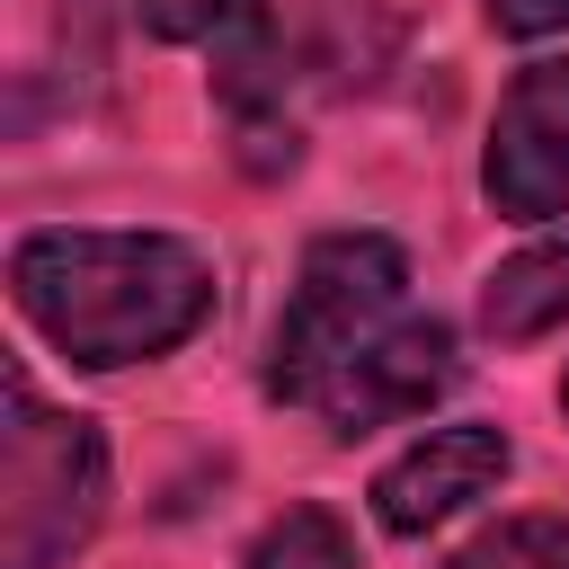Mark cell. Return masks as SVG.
Listing matches in <instances>:
<instances>
[{
	"mask_svg": "<svg viewBox=\"0 0 569 569\" xmlns=\"http://www.w3.org/2000/svg\"><path fill=\"white\" fill-rule=\"evenodd\" d=\"M9 302L53 356L116 373L204 329L213 267L178 231H27L9 249Z\"/></svg>",
	"mask_w": 569,
	"mask_h": 569,
	"instance_id": "cell-1",
	"label": "cell"
},
{
	"mask_svg": "<svg viewBox=\"0 0 569 569\" xmlns=\"http://www.w3.org/2000/svg\"><path fill=\"white\" fill-rule=\"evenodd\" d=\"M107 516V445L80 409H44L36 382H9L0 427V569H62Z\"/></svg>",
	"mask_w": 569,
	"mask_h": 569,
	"instance_id": "cell-2",
	"label": "cell"
},
{
	"mask_svg": "<svg viewBox=\"0 0 569 569\" xmlns=\"http://www.w3.org/2000/svg\"><path fill=\"white\" fill-rule=\"evenodd\" d=\"M409 302V258L382 231H329L302 249V276L284 293V320L267 338V391L276 400H320V382L373 338L391 329Z\"/></svg>",
	"mask_w": 569,
	"mask_h": 569,
	"instance_id": "cell-3",
	"label": "cell"
},
{
	"mask_svg": "<svg viewBox=\"0 0 569 569\" xmlns=\"http://www.w3.org/2000/svg\"><path fill=\"white\" fill-rule=\"evenodd\" d=\"M480 187L507 222H560L569 213V53L516 71V89L498 98L489 151H480Z\"/></svg>",
	"mask_w": 569,
	"mask_h": 569,
	"instance_id": "cell-4",
	"label": "cell"
},
{
	"mask_svg": "<svg viewBox=\"0 0 569 569\" xmlns=\"http://www.w3.org/2000/svg\"><path fill=\"white\" fill-rule=\"evenodd\" d=\"M453 382V329L445 320H418V311H400L391 329H373L329 382H320V418H329V436H373V427H391V418H418L436 391Z\"/></svg>",
	"mask_w": 569,
	"mask_h": 569,
	"instance_id": "cell-5",
	"label": "cell"
},
{
	"mask_svg": "<svg viewBox=\"0 0 569 569\" xmlns=\"http://www.w3.org/2000/svg\"><path fill=\"white\" fill-rule=\"evenodd\" d=\"M507 462H516V445H507L498 427H480V418L427 427L400 462L373 471V516H382V533H436V525H453L471 498H489V489L507 480Z\"/></svg>",
	"mask_w": 569,
	"mask_h": 569,
	"instance_id": "cell-6",
	"label": "cell"
},
{
	"mask_svg": "<svg viewBox=\"0 0 569 569\" xmlns=\"http://www.w3.org/2000/svg\"><path fill=\"white\" fill-rule=\"evenodd\" d=\"M480 329L507 338V347L569 329V240H542V249L498 258L489 284H480Z\"/></svg>",
	"mask_w": 569,
	"mask_h": 569,
	"instance_id": "cell-7",
	"label": "cell"
},
{
	"mask_svg": "<svg viewBox=\"0 0 569 569\" xmlns=\"http://www.w3.org/2000/svg\"><path fill=\"white\" fill-rule=\"evenodd\" d=\"M133 18H142L151 36H169V44L213 53V71L276 53V36H267V0H133Z\"/></svg>",
	"mask_w": 569,
	"mask_h": 569,
	"instance_id": "cell-8",
	"label": "cell"
},
{
	"mask_svg": "<svg viewBox=\"0 0 569 569\" xmlns=\"http://www.w3.org/2000/svg\"><path fill=\"white\" fill-rule=\"evenodd\" d=\"M249 569H356V551H347V525H338L329 507H284V516L258 533Z\"/></svg>",
	"mask_w": 569,
	"mask_h": 569,
	"instance_id": "cell-9",
	"label": "cell"
},
{
	"mask_svg": "<svg viewBox=\"0 0 569 569\" xmlns=\"http://www.w3.org/2000/svg\"><path fill=\"white\" fill-rule=\"evenodd\" d=\"M445 569H569V516H507L480 542H462Z\"/></svg>",
	"mask_w": 569,
	"mask_h": 569,
	"instance_id": "cell-10",
	"label": "cell"
},
{
	"mask_svg": "<svg viewBox=\"0 0 569 569\" xmlns=\"http://www.w3.org/2000/svg\"><path fill=\"white\" fill-rule=\"evenodd\" d=\"M507 36H569V0H489Z\"/></svg>",
	"mask_w": 569,
	"mask_h": 569,
	"instance_id": "cell-11",
	"label": "cell"
},
{
	"mask_svg": "<svg viewBox=\"0 0 569 569\" xmlns=\"http://www.w3.org/2000/svg\"><path fill=\"white\" fill-rule=\"evenodd\" d=\"M560 409H569V373H560Z\"/></svg>",
	"mask_w": 569,
	"mask_h": 569,
	"instance_id": "cell-12",
	"label": "cell"
}]
</instances>
